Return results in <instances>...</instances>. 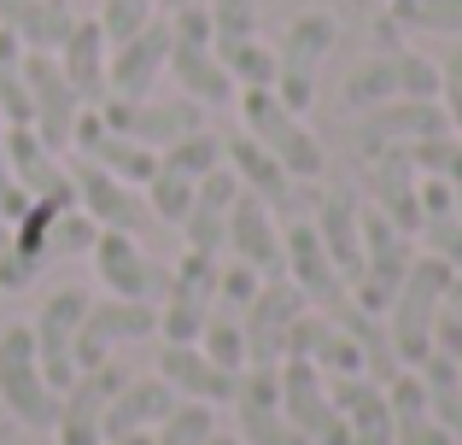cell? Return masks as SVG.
I'll use <instances>...</instances> for the list:
<instances>
[{
	"instance_id": "cell-1",
	"label": "cell",
	"mask_w": 462,
	"mask_h": 445,
	"mask_svg": "<svg viewBox=\"0 0 462 445\" xmlns=\"http://www.w3.org/2000/svg\"><path fill=\"white\" fill-rule=\"evenodd\" d=\"M240 124H246V141H258L275 164H282L293 182H322V135L293 112V106L275 100V88H240Z\"/></svg>"
},
{
	"instance_id": "cell-2",
	"label": "cell",
	"mask_w": 462,
	"mask_h": 445,
	"mask_svg": "<svg viewBox=\"0 0 462 445\" xmlns=\"http://www.w3.org/2000/svg\"><path fill=\"white\" fill-rule=\"evenodd\" d=\"M170 77L181 82V100L205 106V112H217V106H228L240 94L228 82L223 59H217V35H211L205 6H188V0L170 12Z\"/></svg>"
},
{
	"instance_id": "cell-3",
	"label": "cell",
	"mask_w": 462,
	"mask_h": 445,
	"mask_svg": "<svg viewBox=\"0 0 462 445\" xmlns=\"http://www.w3.org/2000/svg\"><path fill=\"white\" fill-rule=\"evenodd\" d=\"M451 275H457L451 264L428 258V252L410 258L404 282H398L393 305H386V329H393V346H398V364L404 369H416L433 352V317H439V299L451 287Z\"/></svg>"
},
{
	"instance_id": "cell-4",
	"label": "cell",
	"mask_w": 462,
	"mask_h": 445,
	"mask_svg": "<svg viewBox=\"0 0 462 445\" xmlns=\"http://www.w3.org/2000/svg\"><path fill=\"white\" fill-rule=\"evenodd\" d=\"M334 42H339L334 12H299V18H287L282 35H275V100L293 106L299 117L316 106V70L334 53Z\"/></svg>"
},
{
	"instance_id": "cell-5",
	"label": "cell",
	"mask_w": 462,
	"mask_h": 445,
	"mask_svg": "<svg viewBox=\"0 0 462 445\" xmlns=\"http://www.w3.org/2000/svg\"><path fill=\"white\" fill-rule=\"evenodd\" d=\"M0 404H6V416L18 428H35V434H47L59 422V393L42 375L30 322H6L0 329Z\"/></svg>"
},
{
	"instance_id": "cell-6",
	"label": "cell",
	"mask_w": 462,
	"mask_h": 445,
	"mask_svg": "<svg viewBox=\"0 0 462 445\" xmlns=\"http://www.w3.org/2000/svg\"><path fill=\"white\" fill-rule=\"evenodd\" d=\"M339 100L351 112H369V106H393V100H439V65H428L410 47H393V53H369L357 70L346 77Z\"/></svg>"
},
{
	"instance_id": "cell-7",
	"label": "cell",
	"mask_w": 462,
	"mask_h": 445,
	"mask_svg": "<svg viewBox=\"0 0 462 445\" xmlns=\"http://www.w3.org/2000/svg\"><path fill=\"white\" fill-rule=\"evenodd\" d=\"M94 258V275H100V287L112 299H135V305H158L170 287V264H158L147 246H141V235H117V228H100L88 246Z\"/></svg>"
},
{
	"instance_id": "cell-8",
	"label": "cell",
	"mask_w": 462,
	"mask_h": 445,
	"mask_svg": "<svg viewBox=\"0 0 462 445\" xmlns=\"http://www.w3.org/2000/svg\"><path fill=\"white\" fill-rule=\"evenodd\" d=\"M217 270H223V258H211V252H188V258L170 270V287H164V299H158V334H164L170 346L199 340L205 317L217 311Z\"/></svg>"
},
{
	"instance_id": "cell-9",
	"label": "cell",
	"mask_w": 462,
	"mask_h": 445,
	"mask_svg": "<svg viewBox=\"0 0 462 445\" xmlns=\"http://www.w3.org/2000/svg\"><path fill=\"white\" fill-rule=\"evenodd\" d=\"M135 375L124 357H106V364L82 369L65 393H59V422L53 434L59 445H106V404L117 399V387Z\"/></svg>"
},
{
	"instance_id": "cell-10",
	"label": "cell",
	"mask_w": 462,
	"mask_h": 445,
	"mask_svg": "<svg viewBox=\"0 0 462 445\" xmlns=\"http://www.w3.org/2000/svg\"><path fill=\"white\" fill-rule=\"evenodd\" d=\"M305 311H310V299L299 293L287 275H263L258 299L240 311V329H246V364H270V369L282 364Z\"/></svg>"
},
{
	"instance_id": "cell-11",
	"label": "cell",
	"mask_w": 462,
	"mask_h": 445,
	"mask_svg": "<svg viewBox=\"0 0 462 445\" xmlns=\"http://www.w3.org/2000/svg\"><path fill=\"white\" fill-rule=\"evenodd\" d=\"M88 287H53L42 299V311L30 317V334H35V357H42V375L53 381V393H65L77 381V329H82V311H88Z\"/></svg>"
},
{
	"instance_id": "cell-12",
	"label": "cell",
	"mask_w": 462,
	"mask_h": 445,
	"mask_svg": "<svg viewBox=\"0 0 462 445\" xmlns=\"http://www.w3.org/2000/svg\"><path fill=\"white\" fill-rule=\"evenodd\" d=\"M275 375H282V416L310 445H351L346 416H339L334 399H328V375L310 364V357H282Z\"/></svg>"
},
{
	"instance_id": "cell-13",
	"label": "cell",
	"mask_w": 462,
	"mask_h": 445,
	"mask_svg": "<svg viewBox=\"0 0 462 445\" xmlns=\"http://www.w3.org/2000/svg\"><path fill=\"white\" fill-rule=\"evenodd\" d=\"M158 334V305H135V299H88V311H82V329H77V375L94 364H106V357H117L124 346L147 340Z\"/></svg>"
},
{
	"instance_id": "cell-14",
	"label": "cell",
	"mask_w": 462,
	"mask_h": 445,
	"mask_svg": "<svg viewBox=\"0 0 462 445\" xmlns=\"http://www.w3.org/2000/svg\"><path fill=\"white\" fill-rule=\"evenodd\" d=\"M282 275L310 299V311H334L339 299H351L346 275H339L334 258L322 252V235H316L310 211H299V218L282 228Z\"/></svg>"
},
{
	"instance_id": "cell-15",
	"label": "cell",
	"mask_w": 462,
	"mask_h": 445,
	"mask_svg": "<svg viewBox=\"0 0 462 445\" xmlns=\"http://www.w3.org/2000/svg\"><path fill=\"white\" fill-rule=\"evenodd\" d=\"M451 117L439 100H393V106H369L357 124V153L363 159H381V153H410L416 141L445 135Z\"/></svg>"
},
{
	"instance_id": "cell-16",
	"label": "cell",
	"mask_w": 462,
	"mask_h": 445,
	"mask_svg": "<svg viewBox=\"0 0 462 445\" xmlns=\"http://www.w3.org/2000/svg\"><path fill=\"white\" fill-rule=\"evenodd\" d=\"M235 434L246 445H310L282 416V375L270 364H246L235 387Z\"/></svg>"
},
{
	"instance_id": "cell-17",
	"label": "cell",
	"mask_w": 462,
	"mask_h": 445,
	"mask_svg": "<svg viewBox=\"0 0 462 445\" xmlns=\"http://www.w3.org/2000/svg\"><path fill=\"white\" fill-rule=\"evenodd\" d=\"M23 77H30V129L53 153H65L70 135H77V117L88 112V106L77 100V88L65 82V70H59L53 53H30L23 59Z\"/></svg>"
},
{
	"instance_id": "cell-18",
	"label": "cell",
	"mask_w": 462,
	"mask_h": 445,
	"mask_svg": "<svg viewBox=\"0 0 462 445\" xmlns=\"http://www.w3.org/2000/svg\"><path fill=\"white\" fill-rule=\"evenodd\" d=\"M170 70V18L141 23L135 35L112 42V70H106V100H152L158 77Z\"/></svg>"
},
{
	"instance_id": "cell-19",
	"label": "cell",
	"mask_w": 462,
	"mask_h": 445,
	"mask_svg": "<svg viewBox=\"0 0 462 445\" xmlns=\"http://www.w3.org/2000/svg\"><path fill=\"white\" fill-rule=\"evenodd\" d=\"M94 112H100L117 135L141 141V147H152V153H164V147H176L181 135L205 129V106H193V100H170V106H158V100H106V106H94Z\"/></svg>"
},
{
	"instance_id": "cell-20",
	"label": "cell",
	"mask_w": 462,
	"mask_h": 445,
	"mask_svg": "<svg viewBox=\"0 0 462 445\" xmlns=\"http://www.w3.org/2000/svg\"><path fill=\"white\" fill-rule=\"evenodd\" d=\"M0 141H6L12 176L30 199H53V206H77V188H70V164L35 135L30 124H0Z\"/></svg>"
},
{
	"instance_id": "cell-21",
	"label": "cell",
	"mask_w": 462,
	"mask_h": 445,
	"mask_svg": "<svg viewBox=\"0 0 462 445\" xmlns=\"http://www.w3.org/2000/svg\"><path fill=\"white\" fill-rule=\"evenodd\" d=\"M70 188H77V206L100 228H117V235H141V223L152 218L147 194H141L135 182H124V176L100 171V164H88V159L70 171Z\"/></svg>"
},
{
	"instance_id": "cell-22",
	"label": "cell",
	"mask_w": 462,
	"mask_h": 445,
	"mask_svg": "<svg viewBox=\"0 0 462 445\" xmlns=\"http://www.w3.org/2000/svg\"><path fill=\"white\" fill-rule=\"evenodd\" d=\"M158 381H164L176 399L211 404V411H217V404H235V387H240L235 369H223L217 357H205L199 340H188V346L164 340V352H158Z\"/></svg>"
},
{
	"instance_id": "cell-23",
	"label": "cell",
	"mask_w": 462,
	"mask_h": 445,
	"mask_svg": "<svg viewBox=\"0 0 462 445\" xmlns=\"http://www.w3.org/2000/svg\"><path fill=\"white\" fill-rule=\"evenodd\" d=\"M70 147H82V159H88V164H100V171L124 176V182H135V188H147L152 171H158V153L141 147V141H129V135H117V129L106 124L94 106L77 117V135H70Z\"/></svg>"
},
{
	"instance_id": "cell-24",
	"label": "cell",
	"mask_w": 462,
	"mask_h": 445,
	"mask_svg": "<svg viewBox=\"0 0 462 445\" xmlns=\"http://www.w3.org/2000/svg\"><path fill=\"white\" fill-rule=\"evenodd\" d=\"M310 223L322 235V252L334 258V270L346 275V287L363 270V199L351 188H328L322 199H310Z\"/></svg>"
},
{
	"instance_id": "cell-25",
	"label": "cell",
	"mask_w": 462,
	"mask_h": 445,
	"mask_svg": "<svg viewBox=\"0 0 462 445\" xmlns=\"http://www.w3.org/2000/svg\"><path fill=\"white\" fill-rule=\"evenodd\" d=\"M223 164H228V171H235L240 194L263 199V206H270V211H293V218H299V211H310V206H305V194H299V188H305V182H293V176H287L282 164H275L270 153L258 147V141L235 135V141H228V147H223Z\"/></svg>"
},
{
	"instance_id": "cell-26",
	"label": "cell",
	"mask_w": 462,
	"mask_h": 445,
	"mask_svg": "<svg viewBox=\"0 0 462 445\" xmlns=\"http://www.w3.org/2000/svg\"><path fill=\"white\" fill-rule=\"evenodd\" d=\"M59 70H65V82L77 88L82 106H106V70H112V35L100 30V18H77L70 23V35L59 42Z\"/></svg>"
},
{
	"instance_id": "cell-27",
	"label": "cell",
	"mask_w": 462,
	"mask_h": 445,
	"mask_svg": "<svg viewBox=\"0 0 462 445\" xmlns=\"http://www.w3.org/2000/svg\"><path fill=\"white\" fill-rule=\"evenodd\" d=\"M223 252L235 264H246V270H258V275H282V223H275V211L263 206V199L240 194L235 211H228Z\"/></svg>"
},
{
	"instance_id": "cell-28",
	"label": "cell",
	"mask_w": 462,
	"mask_h": 445,
	"mask_svg": "<svg viewBox=\"0 0 462 445\" xmlns=\"http://www.w3.org/2000/svg\"><path fill=\"white\" fill-rule=\"evenodd\" d=\"M328 399L346 416L351 445H393V399L369 375H328Z\"/></svg>"
},
{
	"instance_id": "cell-29",
	"label": "cell",
	"mask_w": 462,
	"mask_h": 445,
	"mask_svg": "<svg viewBox=\"0 0 462 445\" xmlns=\"http://www.w3.org/2000/svg\"><path fill=\"white\" fill-rule=\"evenodd\" d=\"M235 199H240V182H235V171H211L199 188H193V206H188V218H181V240H188V252H211V258H223V235H228V211H235Z\"/></svg>"
},
{
	"instance_id": "cell-30",
	"label": "cell",
	"mask_w": 462,
	"mask_h": 445,
	"mask_svg": "<svg viewBox=\"0 0 462 445\" xmlns=\"http://www.w3.org/2000/svg\"><path fill=\"white\" fill-rule=\"evenodd\" d=\"M82 12L70 0H0V30H12L30 53H59Z\"/></svg>"
},
{
	"instance_id": "cell-31",
	"label": "cell",
	"mask_w": 462,
	"mask_h": 445,
	"mask_svg": "<svg viewBox=\"0 0 462 445\" xmlns=\"http://www.w3.org/2000/svg\"><path fill=\"white\" fill-rule=\"evenodd\" d=\"M170 411H176V393H170L164 381H158V375H129L124 387H117V399L106 404V440H117V434H152Z\"/></svg>"
},
{
	"instance_id": "cell-32",
	"label": "cell",
	"mask_w": 462,
	"mask_h": 445,
	"mask_svg": "<svg viewBox=\"0 0 462 445\" xmlns=\"http://www.w3.org/2000/svg\"><path fill=\"white\" fill-rule=\"evenodd\" d=\"M416 164H410V153H381V159H369V206L386 211L404 235H416L421 228V206H416Z\"/></svg>"
},
{
	"instance_id": "cell-33",
	"label": "cell",
	"mask_w": 462,
	"mask_h": 445,
	"mask_svg": "<svg viewBox=\"0 0 462 445\" xmlns=\"http://www.w3.org/2000/svg\"><path fill=\"white\" fill-rule=\"evenodd\" d=\"M386 399H393V445H457L439 422H433L428 387H421L416 369H404V375L386 381Z\"/></svg>"
},
{
	"instance_id": "cell-34",
	"label": "cell",
	"mask_w": 462,
	"mask_h": 445,
	"mask_svg": "<svg viewBox=\"0 0 462 445\" xmlns=\"http://www.w3.org/2000/svg\"><path fill=\"white\" fill-rule=\"evenodd\" d=\"M416 375H421V387H428L433 422L462 445V364H457V357H445V352H428L416 364Z\"/></svg>"
},
{
	"instance_id": "cell-35",
	"label": "cell",
	"mask_w": 462,
	"mask_h": 445,
	"mask_svg": "<svg viewBox=\"0 0 462 445\" xmlns=\"http://www.w3.org/2000/svg\"><path fill=\"white\" fill-rule=\"evenodd\" d=\"M30 47L12 30H0V124H30V77H23Z\"/></svg>"
},
{
	"instance_id": "cell-36",
	"label": "cell",
	"mask_w": 462,
	"mask_h": 445,
	"mask_svg": "<svg viewBox=\"0 0 462 445\" xmlns=\"http://www.w3.org/2000/svg\"><path fill=\"white\" fill-rule=\"evenodd\" d=\"M158 164H170V171L188 176V182H205L211 171H223V135L205 124V129H193V135H181L176 147L158 153Z\"/></svg>"
},
{
	"instance_id": "cell-37",
	"label": "cell",
	"mask_w": 462,
	"mask_h": 445,
	"mask_svg": "<svg viewBox=\"0 0 462 445\" xmlns=\"http://www.w3.org/2000/svg\"><path fill=\"white\" fill-rule=\"evenodd\" d=\"M217 59H223V70H228L235 88H275V47L263 42V35L217 47Z\"/></svg>"
},
{
	"instance_id": "cell-38",
	"label": "cell",
	"mask_w": 462,
	"mask_h": 445,
	"mask_svg": "<svg viewBox=\"0 0 462 445\" xmlns=\"http://www.w3.org/2000/svg\"><path fill=\"white\" fill-rule=\"evenodd\" d=\"M386 18H393L398 30L462 35V0H386Z\"/></svg>"
},
{
	"instance_id": "cell-39",
	"label": "cell",
	"mask_w": 462,
	"mask_h": 445,
	"mask_svg": "<svg viewBox=\"0 0 462 445\" xmlns=\"http://www.w3.org/2000/svg\"><path fill=\"white\" fill-rule=\"evenodd\" d=\"M199 346H205V357H217L223 369H246V329H240V311H228V305H217L211 317H205V329H199Z\"/></svg>"
},
{
	"instance_id": "cell-40",
	"label": "cell",
	"mask_w": 462,
	"mask_h": 445,
	"mask_svg": "<svg viewBox=\"0 0 462 445\" xmlns=\"http://www.w3.org/2000/svg\"><path fill=\"white\" fill-rule=\"evenodd\" d=\"M211 434H217V411L211 404L176 399V411L152 428V445H211Z\"/></svg>"
},
{
	"instance_id": "cell-41",
	"label": "cell",
	"mask_w": 462,
	"mask_h": 445,
	"mask_svg": "<svg viewBox=\"0 0 462 445\" xmlns=\"http://www.w3.org/2000/svg\"><path fill=\"white\" fill-rule=\"evenodd\" d=\"M193 188H199V182H188V176H176L170 164H158V171H152V182L141 188V194H147V211H152L158 223H170V228H176L181 218H188V206H193Z\"/></svg>"
},
{
	"instance_id": "cell-42",
	"label": "cell",
	"mask_w": 462,
	"mask_h": 445,
	"mask_svg": "<svg viewBox=\"0 0 462 445\" xmlns=\"http://www.w3.org/2000/svg\"><path fill=\"white\" fill-rule=\"evenodd\" d=\"M205 18H211L217 47L263 35V12H258V0H211V6H205Z\"/></svg>"
},
{
	"instance_id": "cell-43",
	"label": "cell",
	"mask_w": 462,
	"mask_h": 445,
	"mask_svg": "<svg viewBox=\"0 0 462 445\" xmlns=\"http://www.w3.org/2000/svg\"><path fill=\"white\" fill-rule=\"evenodd\" d=\"M94 235H100V223H94L82 206H65V211L53 218L47 252H53V258H77V252H88V246H94Z\"/></svg>"
},
{
	"instance_id": "cell-44",
	"label": "cell",
	"mask_w": 462,
	"mask_h": 445,
	"mask_svg": "<svg viewBox=\"0 0 462 445\" xmlns=\"http://www.w3.org/2000/svg\"><path fill=\"white\" fill-rule=\"evenodd\" d=\"M416 240H421V252H428V258H439V264H451V270H462V218H457V211L421 218Z\"/></svg>"
},
{
	"instance_id": "cell-45",
	"label": "cell",
	"mask_w": 462,
	"mask_h": 445,
	"mask_svg": "<svg viewBox=\"0 0 462 445\" xmlns=\"http://www.w3.org/2000/svg\"><path fill=\"white\" fill-rule=\"evenodd\" d=\"M433 352H445V357L462 364V270L451 275V287H445V299H439V317H433Z\"/></svg>"
},
{
	"instance_id": "cell-46",
	"label": "cell",
	"mask_w": 462,
	"mask_h": 445,
	"mask_svg": "<svg viewBox=\"0 0 462 445\" xmlns=\"http://www.w3.org/2000/svg\"><path fill=\"white\" fill-rule=\"evenodd\" d=\"M158 0H100L94 6V18H100V30L112 35V42H124V35H135L141 23H152Z\"/></svg>"
},
{
	"instance_id": "cell-47",
	"label": "cell",
	"mask_w": 462,
	"mask_h": 445,
	"mask_svg": "<svg viewBox=\"0 0 462 445\" xmlns=\"http://www.w3.org/2000/svg\"><path fill=\"white\" fill-rule=\"evenodd\" d=\"M258 287H263V275H258V270H246V264L223 258V270H217V305L246 311L252 299H258Z\"/></svg>"
},
{
	"instance_id": "cell-48",
	"label": "cell",
	"mask_w": 462,
	"mask_h": 445,
	"mask_svg": "<svg viewBox=\"0 0 462 445\" xmlns=\"http://www.w3.org/2000/svg\"><path fill=\"white\" fill-rule=\"evenodd\" d=\"M439 106H445V117H451V129L462 135V47L439 65Z\"/></svg>"
},
{
	"instance_id": "cell-49",
	"label": "cell",
	"mask_w": 462,
	"mask_h": 445,
	"mask_svg": "<svg viewBox=\"0 0 462 445\" xmlns=\"http://www.w3.org/2000/svg\"><path fill=\"white\" fill-rule=\"evenodd\" d=\"M23 211H30V194L18 188V176H12V159H6V141H0V218L18 223Z\"/></svg>"
},
{
	"instance_id": "cell-50",
	"label": "cell",
	"mask_w": 462,
	"mask_h": 445,
	"mask_svg": "<svg viewBox=\"0 0 462 445\" xmlns=\"http://www.w3.org/2000/svg\"><path fill=\"white\" fill-rule=\"evenodd\" d=\"M439 176H445V182H451V199H457V218H462V147L451 153V164H445Z\"/></svg>"
},
{
	"instance_id": "cell-51",
	"label": "cell",
	"mask_w": 462,
	"mask_h": 445,
	"mask_svg": "<svg viewBox=\"0 0 462 445\" xmlns=\"http://www.w3.org/2000/svg\"><path fill=\"white\" fill-rule=\"evenodd\" d=\"M211 445H246V440H240V434H223V428H217V434H211Z\"/></svg>"
},
{
	"instance_id": "cell-52",
	"label": "cell",
	"mask_w": 462,
	"mask_h": 445,
	"mask_svg": "<svg viewBox=\"0 0 462 445\" xmlns=\"http://www.w3.org/2000/svg\"><path fill=\"white\" fill-rule=\"evenodd\" d=\"M6 246H12V223L0 218V252H6Z\"/></svg>"
},
{
	"instance_id": "cell-53",
	"label": "cell",
	"mask_w": 462,
	"mask_h": 445,
	"mask_svg": "<svg viewBox=\"0 0 462 445\" xmlns=\"http://www.w3.org/2000/svg\"><path fill=\"white\" fill-rule=\"evenodd\" d=\"M158 6H170V12H176V6H181V0H158Z\"/></svg>"
}]
</instances>
